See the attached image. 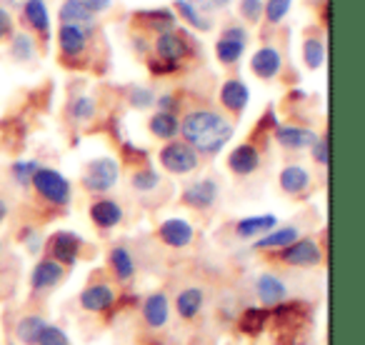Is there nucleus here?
I'll return each instance as SVG.
<instances>
[{
  "label": "nucleus",
  "mask_w": 365,
  "mask_h": 345,
  "mask_svg": "<svg viewBox=\"0 0 365 345\" xmlns=\"http://www.w3.org/2000/svg\"><path fill=\"white\" fill-rule=\"evenodd\" d=\"M235 128L223 113L210 108H195L180 120V135L198 155H218L233 138Z\"/></svg>",
  "instance_id": "1"
},
{
  "label": "nucleus",
  "mask_w": 365,
  "mask_h": 345,
  "mask_svg": "<svg viewBox=\"0 0 365 345\" xmlns=\"http://www.w3.org/2000/svg\"><path fill=\"white\" fill-rule=\"evenodd\" d=\"M31 185L38 193V198H43L48 205H56V208H68L73 200L71 180L61 170H56V168L41 165L36 170V175H33Z\"/></svg>",
  "instance_id": "2"
},
{
  "label": "nucleus",
  "mask_w": 365,
  "mask_h": 345,
  "mask_svg": "<svg viewBox=\"0 0 365 345\" xmlns=\"http://www.w3.org/2000/svg\"><path fill=\"white\" fill-rule=\"evenodd\" d=\"M118 178H120V165H118V160L110 155H103V158H93V160L86 163L81 183L88 193L106 195L118 185Z\"/></svg>",
  "instance_id": "3"
},
{
  "label": "nucleus",
  "mask_w": 365,
  "mask_h": 345,
  "mask_svg": "<svg viewBox=\"0 0 365 345\" xmlns=\"http://www.w3.org/2000/svg\"><path fill=\"white\" fill-rule=\"evenodd\" d=\"M158 163L170 175H190V172L198 170L200 155L185 140H168L158 150Z\"/></svg>",
  "instance_id": "4"
},
{
  "label": "nucleus",
  "mask_w": 365,
  "mask_h": 345,
  "mask_svg": "<svg viewBox=\"0 0 365 345\" xmlns=\"http://www.w3.org/2000/svg\"><path fill=\"white\" fill-rule=\"evenodd\" d=\"M280 263H285L288 268H318L323 265V250H320L318 240L310 235H300L295 243H290L288 248L278 250Z\"/></svg>",
  "instance_id": "5"
},
{
  "label": "nucleus",
  "mask_w": 365,
  "mask_h": 345,
  "mask_svg": "<svg viewBox=\"0 0 365 345\" xmlns=\"http://www.w3.org/2000/svg\"><path fill=\"white\" fill-rule=\"evenodd\" d=\"M48 250L56 263H61L63 268H73V265L81 260L83 253V238L76 233V230H56V233L48 238Z\"/></svg>",
  "instance_id": "6"
},
{
  "label": "nucleus",
  "mask_w": 365,
  "mask_h": 345,
  "mask_svg": "<svg viewBox=\"0 0 365 345\" xmlns=\"http://www.w3.org/2000/svg\"><path fill=\"white\" fill-rule=\"evenodd\" d=\"M158 240L170 250H185L193 245L195 228L188 218H165L158 223Z\"/></svg>",
  "instance_id": "7"
},
{
  "label": "nucleus",
  "mask_w": 365,
  "mask_h": 345,
  "mask_svg": "<svg viewBox=\"0 0 365 345\" xmlns=\"http://www.w3.org/2000/svg\"><path fill=\"white\" fill-rule=\"evenodd\" d=\"M118 303V293L110 283L106 280H96V283L86 285V288L78 293V305L81 310L86 313H93V315H103Z\"/></svg>",
  "instance_id": "8"
},
{
  "label": "nucleus",
  "mask_w": 365,
  "mask_h": 345,
  "mask_svg": "<svg viewBox=\"0 0 365 345\" xmlns=\"http://www.w3.org/2000/svg\"><path fill=\"white\" fill-rule=\"evenodd\" d=\"M220 198V185L215 178L190 180L180 193V203L193 210H210Z\"/></svg>",
  "instance_id": "9"
},
{
  "label": "nucleus",
  "mask_w": 365,
  "mask_h": 345,
  "mask_svg": "<svg viewBox=\"0 0 365 345\" xmlns=\"http://www.w3.org/2000/svg\"><path fill=\"white\" fill-rule=\"evenodd\" d=\"M170 298H168V293H163V290H153V293H148L145 298L140 300V315H143V323H145V328L150 330H163L168 328V323H170Z\"/></svg>",
  "instance_id": "10"
},
{
  "label": "nucleus",
  "mask_w": 365,
  "mask_h": 345,
  "mask_svg": "<svg viewBox=\"0 0 365 345\" xmlns=\"http://www.w3.org/2000/svg\"><path fill=\"white\" fill-rule=\"evenodd\" d=\"M245 46H248V33L243 26H228L220 33L218 43H215V56L223 66H235L243 58Z\"/></svg>",
  "instance_id": "11"
},
{
  "label": "nucleus",
  "mask_w": 365,
  "mask_h": 345,
  "mask_svg": "<svg viewBox=\"0 0 365 345\" xmlns=\"http://www.w3.org/2000/svg\"><path fill=\"white\" fill-rule=\"evenodd\" d=\"M63 278H66V268H63L61 263H56L53 258H41L36 265H33L28 283H31L33 293L43 295V293H51V290H56L58 285L63 283Z\"/></svg>",
  "instance_id": "12"
},
{
  "label": "nucleus",
  "mask_w": 365,
  "mask_h": 345,
  "mask_svg": "<svg viewBox=\"0 0 365 345\" xmlns=\"http://www.w3.org/2000/svg\"><path fill=\"white\" fill-rule=\"evenodd\" d=\"M255 298H258V303L263 308L270 310L288 300V285H285V280L278 273L265 270V273H260L255 278Z\"/></svg>",
  "instance_id": "13"
},
{
  "label": "nucleus",
  "mask_w": 365,
  "mask_h": 345,
  "mask_svg": "<svg viewBox=\"0 0 365 345\" xmlns=\"http://www.w3.org/2000/svg\"><path fill=\"white\" fill-rule=\"evenodd\" d=\"M108 268H110L113 278H115L118 283L130 285L138 275V260L125 243H118L108 250Z\"/></svg>",
  "instance_id": "14"
},
{
  "label": "nucleus",
  "mask_w": 365,
  "mask_h": 345,
  "mask_svg": "<svg viewBox=\"0 0 365 345\" xmlns=\"http://www.w3.org/2000/svg\"><path fill=\"white\" fill-rule=\"evenodd\" d=\"M88 215H91V223L96 225V228L101 230H113L118 228V225L123 223V218H125V210H123V205L118 203V200L113 198H96L91 203V208H88Z\"/></svg>",
  "instance_id": "15"
},
{
  "label": "nucleus",
  "mask_w": 365,
  "mask_h": 345,
  "mask_svg": "<svg viewBox=\"0 0 365 345\" xmlns=\"http://www.w3.org/2000/svg\"><path fill=\"white\" fill-rule=\"evenodd\" d=\"M260 168V150L253 143H240L228 153V170L238 178H248Z\"/></svg>",
  "instance_id": "16"
},
{
  "label": "nucleus",
  "mask_w": 365,
  "mask_h": 345,
  "mask_svg": "<svg viewBox=\"0 0 365 345\" xmlns=\"http://www.w3.org/2000/svg\"><path fill=\"white\" fill-rule=\"evenodd\" d=\"M173 308H175L178 318H180L182 323H193V320L198 318L205 308L203 288H198V285H188V288H182L180 293L175 295V300H173Z\"/></svg>",
  "instance_id": "17"
},
{
  "label": "nucleus",
  "mask_w": 365,
  "mask_h": 345,
  "mask_svg": "<svg viewBox=\"0 0 365 345\" xmlns=\"http://www.w3.org/2000/svg\"><path fill=\"white\" fill-rule=\"evenodd\" d=\"M218 101L225 110H230L233 115H240L250 103V88L245 86L243 81H238V78H228V81L220 86Z\"/></svg>",
  "instance_id": "18"
},
{
  "label": "nucleus",
  "mask_w": 365,
  "mask_h": 345,
  "mask_svg": "<svg viewBox=\"0 0 365 345\" xmlns=\"http://www.w3.org/2000/svg\"><path fill=\"white\" fill-rule=\"evenodd\" d=\"M278 228V215L260 213V215H245L235 223V238L238 240H258L265 233Z\"/></svg>",
  "instance_id": "19"
},
{
  "label": "nucleus",
  "mask_w": 365,
  "mask_h": 345,
  "mask_svg": "<svg viewBox=\"0 0 365 345\" xmlns=\"http://www.w3.org/2000/svg\"><path fill=\"white\" fill-rule=\"evenodd\" d=\"M58 18H61V26H73V28H81L88 38L93 36L96 31V16L83 6L81 0H66L58 11Z\"/></svg>",
  "instance_id": "20"
},
{
  "label": "nucleus",
  "mask_w": 365,
  "mask_h": 345,
  "mask_svg": "<svg viewBox=\"0 0 365 345\" xmlns=\"http://www.w3.org/2000/svg\"><path fill=\"white\" fill-rule=\"evenodd\" d=\"M280 68H283V56H280V51L273 46L258 48V51L253 53V58H250V71H253V76H258L260 81H273L280 73Z\"/></svg>",
  "instance_id": "21"
},
{
  "label": "nucleus",
  "mask_w": 365,
  "mask_h": 345,
  "mask_svg": "<svg viewBox=\"0 0 365 345\" xmlns=\"http://www.w3.org/2000/svg\"><path fill=\"white\" fill-rule=\"evenodd\" d=\"M318 138V133L310 130V128L303 125H278L275 128V140H278L280 148L285 150H305L310 148Z\"/></svg>",
  "instance_id": "22"
},
{
  "label": "nucleus",
  "mask_w": 365,
  "mask_h": 345,
  "mask_svg": "<svg viewBox=\"0 0 365 345\" xmlns=\"http://www.w3.org/2000/svg\"><path fill=\"white\" fill-rule=\"evenodd\" d=\"M155 56H158V61H165V63H173V66H178L182 58L188 56V43L182 41V38L178 36V33H173V31L158 33V38H155Z\"/></svg>",
  "instance_id": "23"
},
{
  "label": "nucleus",
  "mask_w": 365,
  "mask_h": 345,
  "mask_svg": "<svg viewBox=\"0 0 365 345\" xmlns=\"http://www.w3.org/2000/svg\"><path fill=\"white\" fill-rule=\"evenodd\" d=\"M310 170L303 165H298V163H293V165H285L283 170H280L278 175V185L280 190H283L285 195H303L305 190L310 188Z\"/></svg>",
  "instance_id": "24"
},
{
  "label": "nucleus",
  "mask_w": 365,
  "mask_h": 345,
  "mask_svg": "<svg viewBox=\"0 0 365 345\" xmlns=\"http://www.w3.org/2000/svg\"><path fill=\"white\" fill-rule=\"evenodd\" d=\"M48 325V318L41 313H28V315H21L13 328V335H16L18 345H36L41 333L46 330Z\"/></svg>",
  "instance_id": "25"
},
{
  "label": "nucleus",
  "mask_w": 365,
  "mask_h": 345,
  "mask_svg": "<svg viewBox=\"0 0 365 345\" xmlns=\"http://www.w3.org/2000/svg\"><path fill=\"white\" fill-rule=\"evenodd\" d=\"M300 228L298 225H278V228H273L270 233H265L263 238H258L253 243L255 250H283L288 248L290 243H295V240L300 238Z\"/></svg>",
  "instance_id": "26"
},
{
  "label": "nucleus",
  "mask_w": 365,
  "mask_h": 345,
  "mask_svg": "<svg viewBox=\"0 0 365 345\" xmlns=\"http://www.w3.org/2000/svg\"><path fill=\"white\" fill-rule=\"evenodd\" d=\"M270 323V310L263 308V305H250L240 313L238 318V330L248 338H258V335L265 333Z\"/></svg>",
  "instance_id": "27"
},
{
  "label": "nucleus",
  "mask_w": 365,
  "mask_h": 345,
  "mask_svg": "<svg viewBox=\"0 0 365 345\" xmlns=\"http://www.w3.org/2000/svg\"><path fill=\"white\" fill-rule=\"evenodd\" d=\"M58 46H61V53L66 58H78V56H83V51H86L88 36L81 31V28L61 26L58 28Z\"/></svg>",
  "instance_id": "28"
},
{
  "label": "nucleus",
  "mask_w": 365,
  "mask_h": 345,
  "mask_svg": "<svg viewBox=\"0 0 365 345\" xmlns=\"http://www.w3.org/2000/svg\"><path fill=\"white\" fill-rule=\"evenodd\" d=\"M148 130L158 138V140H173V138L180 133V120H178L175 113H153L150 120H148Z\"/></svg>",
  "instance_id": "29"
},
{
  "label": "nucleus",
  "mask_w": 365,
  "mask_h": 345,
  "mask_svg": "<svg viewBox=\"0 0 365 345\" xmlns=\"http://www.w3.org/2000/svg\"><path fill=\"white\" fill-rule=\"evenodd\" d=\"M23 21L31 28H36L41 36H51V16L43 0H26L23 3Z\"/></svg>",
  "instance_id": "30"
},
{
  "label": "nucleus",
  "mask_w": 365,
  "mask_h": 345,
  "mask_svg": "<svg viewBox=\"0 0 365 345\" xmlns=\"http://www.w3.org/2000/svg\"><path fill=\"white\" fill-rule=\"evenodd\" d=\"M96 113H98V105L91 96H76L68 103V115H71V120L78 123V125L91 123L93 118H96Z\"/></svg>",
  "instance_id": "31"
},
{
  "label": "nucleus",
  "mask_w": 365,
  "mask_h": 345,
  "mask_svg": "<svg viewBox=\"0 0 365 345\" xmlns=\"http://www.w3.org/2000/svg\"><path fill=\"white\" fill-rule=\"evenodd\" d=\"M160 183H163L160 172H155L153 168H148V165L138 168V170L130 175V188L135 190V193H143V195L158 190V188H160Z\"/></svg>",
  "instance_id": "32"
},
{
  "label": "nucleus",
  "mask_w": 365,
  "mask_h": 345,
  "mask_svg": "<svg viewBox=\"0 0 365 345\" xmlns=\"http://www.w3.org/2000/svg\"><path fill=\"white\" fill-rule=\"evenodd\" d=\"M175 11L180 13V16L185 18V23H190L195 31H210V28H213V23H210L208 18H205L203 13L193 6V0H178Z\"/></svg>",
  "instance_id": "33"
},
{
  "label": "nucleus",
  "mask_w": 365,
  "mask_h": 345,
  "mask_svg": "<svg viewBox=\"0 0 365 345\" xmlns=\"http://www.w3.org/2000/svg\"><path fill=\"white\" fill-rule=\"evenodd\" d=\"M303 63L310 71H318L325 63V46L320 38H305L303 41Z\"/></svg>",
  "instance_id": "34"
},
{
  "label": "nucleus",
  "mask_w": 365,
  "mask_h": 345,
  "mask_svg": "<svg viewBox=\"0 0 365 345\" xmlns=\"http://www.w3.org/2000/svg\"><path fill=\"white\" fill-rule=\"evenodd\" d=\"M38 168H41V163H38V160H33V158H28V160H26V158H23V160H16L11 165V178L16 180V185L28 188Z\"/></svg>",
  "instance_id": "35"
},
{
  "label": "nucleus",
  "mask_w": 365,
  "mask_h": 345,
  "mask_svg": "<svg viewBox=\"0 0 365 345\" xmlns=\"http://www.w3.org/2000/svg\"><path fill=\"white\" fill-rule=\"evenodd\" d=\"M11 53L16 61H33L36 58V43L28 33H18V36H13Z\"/></svg>",
  "instance_id": "36"
},
{
  "label": "nucleus",
  "mask_w": 365,
  "mask_h": 345,
  "mask_svg": "<svg viewBox=\"0 0 365 345\" xmlns=\"http://www.w3.org/2000/svg\"><path fill=\"white\" fill-rule=\"evenodd\" d=\"M140 18H145L148 26L155 28L158 33L173 31V26H175V16H173V11H150V13H140Z\"/></svg>",
  "instance_id": "37"
},
{
  "label": "nucleus",
  "mask_w": 365,
  "mask_h": 345,
  "mask_svg": "<svg viewBox=\"0 0 365 345\" xmlns=\"http://www.w3.org/2000/svg\"><path fill=\"white\" fill-rule=\"evenodd\" d=\"M36 345H73V343H71V335H68L66 330L61 328V325L48 323Z\"/></svg>",
  "instance_id": "38"
},
{
  "label": "nucleus",
  "mask_w": 365,
  "mask_h": 345,
  "mask_svg": "<svg viewBox=\"0 0 365 345\" xmlns=\"http://www.w3.org/2000/svg\"><path fill=\"white\" fill-rule=\"evenodd\" d=\"M288 11H290V0H268V3H263L265 21H268L270 26L283 23V18L288 16Z\"/></svg>",
  "instance_id": "39"
},
{
  "label": "nucleus",
  "mask_w": 365,
  "mask_h": 345,
  "mask_svg": "<svg viewBox=\"0 0 365 345\" xmlns=\"http://www.w3.org/2000/svg\"><path fill=\"white\" fill-rule=\"evenodd\" d=\"M128 103L138 110H145V108L155 105V96H153L150 88H143V86H133L128 91Z\"/></svg>",
  "instance_id": "40"
},
{
  "label": "nucleus",
  "mask_w": 365,
  "mask_h": 345,
  "mask_svg": "<svg viewBox=\"0 0 365 345\" xmlns=\"http://www.w3.org/2000/svg\"><path fill=\"white\" fill-rule=\"evenodd\" d=\"M240 16L250 23H258L263 16V0H240Z\"/></svg>",
  "instance_id": "41"
},
{
  "label": "nucleus",
  "mask_w": 365,
  "mask_h": 345,
  "mask_svg": "<svg viewBox=\"0 0 365 345\" xmlns=\"http://www.w3.org/2000/svg\"><path fill=\"white\" fill-rule=\"evenodd\" d=\"M310 155H313V160L318 163V165H328V160H330L328 138H323V135L315 138V143L310 145Z\"/></svg>",
  "instance_id": "42"
},
{
  "label": "nucleus",
  "mask_w": 365,
  "mask_h": 345,
  "mask_svg": "<svg viewBox=\"0 0 365 345\" xmlns=\"http://www.w3.org/2000/svg\"><path fill=\"white\" fill-rule=\"evenodd\" d=\"M21 240H23V245H26V248L31 250V253H41L43 238H41V233H38V230L23 228V230H21Z\"/></svg>",
  "instance_id": "43"
},
{
  "label": "nucleus",
  "mask_w": 365,
  "mask_h": 345,
  "mask_svg": "<svg viewBox=\"0 0 365 345\" xmlns=\"http://www.w3.org/2000/svg\"><path fill=\"white\" fill-rule=\"evenodd\" d=\"M233 0H193V6L198 8L200 13L203 11H220V8L230 6Z\"/></svg>",
  "instance_id": "44"
},
{
  "label": "nucleus",
  "mask_w": 365,
  "mask_h": 345,
  "mask_svg": "<svg viewBox=\"0 0 365 345\" xmlns=\"http://www.w3.org/2000/svg\"><path fill=\"white\" fill-rule=\"evenodd\" d=\"M11 36H13V16L6 8H0V41Z\"/></svg>",
  "instance_id": "45"
},
{
  "label": "nucleus",
  "mask_w": 365,
  "mask_h": 345,
  "mask_svg": "<svg viewBox=\"0 0 365 345\" xmlns=\"http://www.w3.org/2000/svg\"><path fill=\"white\" fill-rule=\"evenodd\" d=\"M148 68H150V73H155V76H163V73H173L178 66L165 63V61H158V58H150V61H148Z\"/></svg>",
  "instance_id": "46"
},
{
  "label": "nucleus",
  "mask_w": 365,
  "mask_h": 345,
  "mask_svg": "<svg viewBox=\"0 0 365 345\" xmlns=\"http://www.w3.org/2000/svg\"><path fill=\"white\" fill-rule=\"evenodd\" d=\"M83 6L88 8V11L96 16V13H103V11H108V8L113 6V0H81Z\"/></svg>",
  "instance_id": "47"
},
{
  "label": "nucleus",
  "mask_w": 365,
  "mask_h": 345,
  "mask_svg": "<svg viewBox=\"0 0 365 345\" xmlns=\"http://www.w3.org/2000/svg\"><path fill=\"white\" fill-rule=\"evenodd\" d=\"M6 218H8V203L3 198H0V225L6 223Z\"/></svg>",
  "instance_id": "48"
},
{
  "label": "nucleus",
  "mask_w": 365,
  "mask_h": 345,
  "mask_svg": "<svg viewBox=\"0 0 365 345\" xmlns=\"http://www.w3.org/2000/svg\"><path fill=\"white\" fill-rule=\"evenodd\" d=\"M0 253H3V243H0Z\"/></svg>",
  "instance_id": "49"
}]
</instances>
